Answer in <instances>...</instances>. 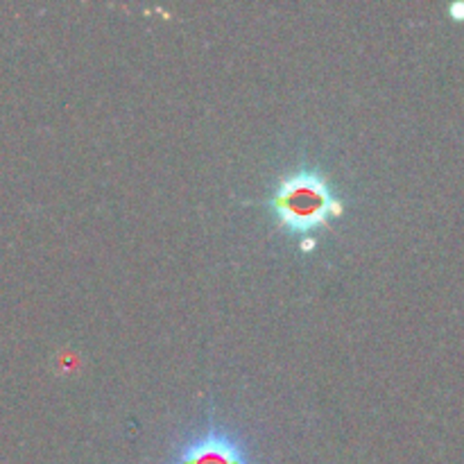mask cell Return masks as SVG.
I'll return each instance as SVG.
<instances>
[{"mask_svg": "<svg viewBox=\"0 0 464 464\" xmlns=\"http://www.w3.org/2000/svg\"><path fill=\"white\" fill-rule=\"evenodd\" d=\"M270 207L281 229L297 236L313 234L343 213V202L334 195L326 177L308 168L285 175L276 184Z\"/></svg>", "mask_w": 464, "mask_h": 464, "instance_id": "cell-1", "label": "cell"}, {"mask_svg": "<svg viewBox=\"0 0 464 464\" xmlns=\"http://www.w3.org/2000/svg\"><path fill=\"white\" fill-rule=\"evenodd\" d=\"M168 464H256L249 460L243 442L222 426H208L199 438L177 451Z\"/></svg>", "mask_w": 464, "mask_h": 464, "instance_id": "cell-2", "label": "cell"}]
</instances>
